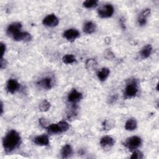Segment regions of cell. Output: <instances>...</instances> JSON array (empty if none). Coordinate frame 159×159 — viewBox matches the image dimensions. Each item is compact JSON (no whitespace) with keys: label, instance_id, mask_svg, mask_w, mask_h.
Instances as JSON below:
<instances>
[{"label":"cell","instance_id":"obj_1","mask_svg":"<svg viewBox=\"0 0 159 159\" xmlns=\"http://www.w3.org/2000/svg\"><path fill=\"white\" fill-rule=\"evenodd\" d=\"M21 138L15 130L9 131L2 139V145L7 153H11L17 148L20 144Z\"/></svg>","mask_w":159,"mask_h":159},{"label":"cell","instance_id":"obj_2","mask_svg":"<svg viewBox=\"0 0 159 159\" xmlns=\"http://www.w3.org/2000/svg\"><path fill=\"white\" fill-rule=\"evenodd\" d=\"M70 125L68 122L64 120L60 121L57 124H52L49 125L47 129L48 134H57L66 132L69 129Z\"/></svg>","mask_w":159,"mask_h":159},{"label":"cell","instance_id":"obj_3","mask_svg":"<svg viewBox=\"0 0 159 159\" xmlns=\"http://www.w3.org/2000/svg\"><path fill=\"white\" fill-rule=\"evenodd\" d=\"M139 91L137 82L134 80L127 84L124 90L125 98H132L135 97Z\"/></svg>","mask_w":159,"mask_h":159},{"label":"cell","instance_id":"obj_4","mask_svg":"<svg viewBox=\"0 0 159 159\" xmlns=\"http://www.w3.org/2000/svg\"><path fill=\"white\" fill-rule=\"evenodd\" d=\"M142 140L138 136L130 137L125 141V146L130 151H134L136 150L141 145Z\"/></svg>","mask_w":159,"mask_h":159},{"label":"cell","instance_id":"obj_5","mask_svg":"<svg viewBox=\"0 0 159 159\" xmlns=\"http://www.w3.org/2000/svg\"><path fill=\"white\" fill-rule=\"evenodd\" d=\"M114 12V7L111 4H106L104 5L98 11V15L101 18H109L113 15Z\"/></svg>","mask_w":159,"mask_h":159},{"label":"cell","instance_id":"obj_6","mask_svg":"<svg viewBox=\"0 0 159 159\" xmlns=\"http://www.w3.org/2000/svg\"><path fill=\"white\" fill-rule=\"evenodd\" d=\"M42 23L44 25L47 27H55L59 23V20L58 17L53 14H48L47 16L42 20Z\"/></svg>","mask_w":159,"mask_h":159},{"label":"cell","instance_id":"obj_7","mask_svg":"<svg viewBox=\"0 0 159 159\" xmlns=\"http://www.w3.org/2000/svg\"><path fill=\"white\" fill-rule=\"evenodd\" d=\"M80 33L75 29H69L63 32V37L68 41H74L80 37Z\"/></svg>","mask_w":159,"mask_h":159},{"label":"cell","instance_id":"obj_8","mask_svg":"<svg viewBox=\"0 0 159 159\" xmlns=\"http://www.w3.org/2000/svg\"><path fill=\"white\" fill-rule=\"evenodd\" d=\"M82 98V93L78 91L76 89H73L68 95V101L73 104L78 102Z\"/></svg>","mask_w":159,"mask_h":159},{"label":"cell","instance_id":"obj_9","mask_svg":"<svg viewBox=\"0 0 159 159\" xmlns=\"http://www.w3.org/2000/svg\"><path fill=\"white\" fill-rule=\"evenodd\" d=\"M22 24L20 22H13L9 25L6 30V34L9 36H14L16 34L20 32Z\"/></svg>","mask_w":159,"mask_h":159},{"label":"cell","instance_id":"obj_10","mask_svg":"<svg viewBox=\"0 0 159 159\" xmlns=\"http://www.w3.org/2000/svg\"><path fill=\"white\" fill-rule=\"evenodd\" d=\"M115 143L114 139L110 136H104L101 139L100 145L104 149H109L112 147Z\"/></svg>","mask_w":159,"mask_h":159},{"label":"cell","instance_id":"obj_11","mask_svg":"<svg viewBox=\"0 0 159 159\" xmlns=\"http://www.w3.org/2000/svg\"><path fill=\"white\" fill-rule=\"evenodd\" d=\"M20 88V84L17 82V80L14 79H9L6 84V89L7 91L13 94L16 93Z\"/></svg>","mask_w":159,"mask_h":159},{"label":"cell","instance_id":"obj_12","mask_svg":"<svg viewBox=\"0 0 159 159\" xmlns=\"http://www.w3.org/2000/svg\"><path fill=\"white\" fill-rule=\"evenodd\" d=\"M12 37L15 41L29 42L32 40L31 35L27 32L20 31Z\"/></svg>","mask_w":159,"mask_h":159},{"label":"cell","instance_id":"obj_13","mask_svg":"<svg viewBox=\"0 0 159 159\" xmlns=\"http://www.w3.org/2000/svg\"><path fill=\"white\" fill-rule=\"evenodd\" d=\"M34 142L35 144L40 146H47L50 143L48 137L45 134L35 137L34 139Z\"/></svg>","mask_w":159,"mask_h":159},{"label":"cell","instance_id":"obj_14","mask_svg":"<svg viewBox=\"0 0 159 159\" xmlns=\"http://www.w3.org/2000/svg\"><path fill=\"white\" fill-rule=\"evenodd\" d=\"M39 84L45 89H50L53 86V81L52 78L49 77H45L39 81Z\"/></svg>","mask_w":159,"mask_h":159},{"label":"cell","instance_id":"obj_15","mask_svg":"<svg viewBox=\"0 0 159 159\" xmlns=\"http://www.w3.org/2000/svg\"><path fill=\"white\" fill-rule=\"evenodd\" d=\"M73 154V148L70 144H66L61 150V155L63 158H68Z\"/></svg>","mask_w":159,"mask_h":159},{"label":"cell","instance_id":"obj_16","mask_svg":"<svg viewBox=\"0 0 159 159\" xmlns=\"http://www.w3.org/2000/svg\"><path fill=\"white\" fill-rule=\"evenodd\" d=\"M152 52V47L150 44H147L144 46L140 52V55L142 58L145 59L150 57Z\"/></svg>","mask_w":159,"mask_h":159},{"label":"cell","instance_id":"obj_17","mask_svg":"<svg viewBox=\"0 0 159 159\" xmlns=\"http://www.w3.org/2000/svg\"><path fill=\"white\" fill-rule=\"evenodd\" d=\"M96 28V24L94 22L91 21H88L84 24L83 31L86 34H91L95 31Z\"/></svg>","mask_w":159,"mask_h":159},{"label":"cell","instance_id":"obj_18","mask_svg":"<svg viewBox=\"0 0 159 159\" xmlns=\"http://www.w3.org/2000/svg\"><path fill=\"white\" fill-rule=\"evenodd\" d=\"M109 73H110V70L108 68H103L98 72L97 76L98 79L100 81H104L107 78V77L109 75Z\"/></svg>","mask_w":159,"mask_h":159},{"label":"cell","instance_id":"obj_19","mask_svg":"<svg viewBox=\"0 0 159 159\" xmlns=\"http://www.w3.org/2000/svg\"><path fill=\"white\" fill-rule=\"evenodd\" d=\"M137 123L135 119H128L125 124V129L127 130L132 131L135 130L137 128Z\"/></svg>","mask_w":159,"mask_h":159},{"label":"cell","instance_id":"obj_20","mask_svg":"<svg viewBox=\"0 0 159 159\" xmlns=\"http://www.w3.org/2000/svg\"><path fill=\"white\" fill-rule=\"evenodd\" d=\"M115 125V122L112 119H106L102 123V128L104 130L109 131L113 129Z\"/></svg>","mask_w":159,"mask_h":159},{"label":"cell","instance_id":"obj_21","mask_svg":"<svg viewBox=\"0 0 159 159\" xmlns=\"http://www.w3.org/2000/svg\"><path fill=\"white\" fill-rule=\"evenodd\" d=\"M62 61L65 64H71L76 61V58L72 54H66L63 57Z\"/></svg>","mask_w":159,"mask_h":159},{"label":"cell","instance_id":"obj_22","mask_svg":"<svg viewBox=\"0 0 159 159\" xmlns=\"http://www.w3.org/2000/svg\"><path fill=\"white\" fill-rule=\"evenodd\" d=\"M98 4V1L96 0H87L83 2V5L87 9H92L96 7Z\"/></svg>","mask_w":159,"mask_h":159},{"label":"cell","instance_id":"obj_23","mask_svg":"<svg viewBox=\"0 0 159 159\" xmlns=\"http://www.w3.org/2000/svg\"><path fill=\"white\" fill-rule=\"evenodd\" d=\"M50 107V103L46 99L43 100L39 105V109L42 112H46L48 111Z\"/></svg>","mask_w":159,"mask_h":159},{"label":"cell","instance_id":"obj_24","mask_svg":"<svg viewBox=\"0 0 159 159\" xmlns=\"http://www.w3.org/2000/svg\"><path fill=\"white\" fill-rule=\"evenodd\" d=\"M86 68L89 70H93L97 66L96 61L94 59H88L86 62Z\"/></svg>","mask_w":159,"mask_h":159},{"label":"cell","instance_id":"obj_25","mask_svg":"<svg viewBox=\"0 0 159 159\" xmlns=\"http://www.w3.org/2000/svg\"><path fill=\"white\" fill-rule=\"evenodd\" d=\"M130 158L132 159H141L143 158V154L139 150H134L132 155L130 156Z\"/></svg>","mask_w":159,"mask_h":159},{"label":"cell","instance_id":"obj_26","mask_svg":"<svg viewBox=\"0 0 159 159\" xmlns=\"http://www.w3.org/2000/svg\"><path fill=\"white\" fill-rule=\"evenodd\" d=\"M150 14V9H144L139 16V17H142L145 19H147V17Z\"/></svg>","mask_w":159,"mask_h":159},{"label":"cell","instance_id":"obj_27","mask_svg":"<svg viewBox=\"0 0 159 159\" xmlns=\"http://www.w3.org/2000/svg\"><path fill=\"white\" fill-rule=\"evenodd\" d=\"M39 121L40 126L42 127L43 128H47V127L49 125L48 120L45 118H40Z\"/></svg>","mask_w":159,"mask_h":159},{"label":"cell","instance_id":"obj_28","mask_svg":"<svg viewBox=\"0 0 159 159\" xmlns=\"http://www.w3.org/2000/svg\"><path fill=\"white\" fill-rule=\"evenodd\" d=\"M137 20H138V23H139V24H140V25H144L147 23V19H145V18L139 17Z\"/></svg>","mask_w":159,"mask_h":159},{"label":"cell","instance_id":"obj_29","mask_svg":"<svg viewBox=\"0 0 159 159\" xmlns=\"http://www.w3.org/2000/svg\"><path fill=\"white\" fill-rule=\"evenodd\" d=\"M1 58H3V55L6 52V45L4 43H3L2 42L1 43Z\"/></svg>","mask_w":159,"mask_h":159},{"label":"cell","instance_id":"obj_30","mask_svg":"<svg viewBox=\"0 0 159 159\" xmlns=\"http://www.w3.org/2000/svg\"><path fill=\"white\" fill-rule=\"evenodd\" d=\"M6 65H7L6 61L3 58H1V63H0V67H1V69H4V68H5L6 66Z\"/></svg>","mask_w":159,"mask_h":159},{"label":"cell","instance_id":"obj_31","mask_svg":"<svg viewBox=\"0 0 159 159\" xmlns=\"http://www.w3.org/2000/svg\"><path fill=\"white\" fill-rule=\"evenodd\" d=\"M3 113V104L2 102H1V114L2 115Z\"/></svg>","mask_w":159,"mask_h":159}]
</instances>
